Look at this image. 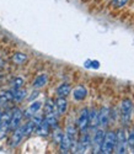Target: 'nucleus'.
Instances as JSON below:
<instances>
[{
  "label": "nucleus",
  "instance_id": "obj_1",
  "mask_svg": "<svg viewBox=\"0 0 134 154\" xmlns=\"http://www.w3.org/2000/svg\"><path fill=\"white\" fill-rule=\"evenodd\" d=\"M119 116H120V122H122L123 127H128L130 125V121L133 117V102L129 99H124L122 101Z\"/></svg>",
  "mask_w": 134,
  "mask_h": 154
},
{
  "label": "nucleus",
  "instance_id": "obj_2",
  "mask_svg": "<svg viewBox=\"0 0 134 154\" xmlns=\"http://www.w3.org/2000/svg\"><path fill=\"white\" fill-rule=\"evenodd\" d=\"M114 147H116V131H112V130L106 131L102 140V146H101V153H105V154L113 153Z\"/></svg>",
  "mask_w": 134,
  "mask_h": 154
},
{
  "label": "nucleus",
  "instance_id": "obj_3",
  "mask_svg": "<svg viewBox=\"0 0 134 154\" xmlns=\"http://www.w3.org/2000/svg\"><path fill=\"white\" fill-rule=\"evenodd\" d=\"M127 150V133L124 128H118L116 131V147L114 153H126Z\"/></svg>",
  "mask_w": 134,
  "mask_h": 154
},
{
  "label": "nucleus",
  "instance_id": "obj_4",
  "mask_svg": "<svg viewBox=\"0 0 134 154\" xmlns=\"http://www.w3.org/2000/svg\"><path fill=\"white\" fill-rule=\"evenodd\" d=\"M105 128L96 127L93 136L91 137V146L93 149V153H101V146H102V140L105 137Z\"/></svg>",
  "mask_w": 134,
  "mask_h": 154
},
{
  "label": "nucleus",
  "instance_id": "obj_5",
  "mask_svg": "<svg viewBox=\"0 0 134 154\" xmlns=\"http://www.w3.org/2000/svg\"><path fill=\"white\" fill-rule=\"evenodd\" d=\"M81 136L76 140V147H75V152L76 153H85L90 147H91V136L87 131L80 132Z\"/></svg>",
  "mask_w": 134,
  "mask_h": 154
},
{
  "label": "nucleus",
  "instance_id": "obj_6",
  "mask_svg": "<svg viewBox=\"0 0 134 154\" xmlns=\"http://www.w3.org/2000/svg\"><path fill=\"white\" fill-rule=\"evenodd\" d=\"M76 128L79 132H84L89 130V109L87 107H84L80 111L76 120Z\"/></svg>",
  "mask_w": 134,
  "mask_h": 154
},
{
  "label": "nucleus",
  "instance_id": "obj_7",
  "mask_svg": "<svg viewBox=\"0 0 134 154\" xmlns=\"http://www.w3.org/2000/svg\"><path fill=\"white\" fill-rule=\"evenodd\" d=\"M23 119V112L21 109L15 107L11 112V117H10V123H9V131H14L15 128H17L21 125V121Z\"/></svg>",
  "mask_w": 134,
  "mask_h": 154
},
{
  "label": "nucleus",
  "instance_id": "obj_8",
  "mask_svg": "<svg viewBox=\"0 0 134 154\" xmlns=\"http://www.w3.org/2000/svg\"><path fill=\"white\" fill-rule=\"evenodd\" d=\"M110 123H111V109L103 106L99 111V127L106 130Z\"/></svg>",
  "mask_w": 134,
  "mask_h": 154
},
{
  "label": "nucleus",
  "instance_id": "obj_9",
  "mask_svg": "<svg viewBox=\"0 0 134 154\" xmlns=\"http://www.w3.org/2000/svg\"><path fill=\"white\" fill-rule=\"evenodd\" d=\"M25 137V130H23V126H19L17 128H15L12 131V136H11V139H10V146L11 147H17Z\"/></svg>",
  "mask_w": 134,
  "mask_h": 154
},
{
  "label": "nucleus",
  "instance_id": "obj_10",
  "mask_svg": "<svg viewBox=\"0 0 134 154\" xmlns=\"http://www.w3.org/2000/svg\"><path fill=\"white\" fill-rule=\"evenodd\" d=\"M78 128H76V125H73V123H68L66 125V128H65V134L68 136V138L70 139V142L73 144V149H75L74 147L76 146V140H78Z\"/></svg>",
  "mask_w": 134,
  "mask_h": 154
},
{
  "label": "nucleus",
  "instance_id": "obj_11",
  "mask_svg": "<svg viewBox=\"0 0 134 154\" xmlns=\"http://www.w3.org/2000/svg\"><path fill=\"white\" fill-rule=\"evenodd\" d=\"M41 107H42V102L41 101H33V102H31V105L23 112V116L27 117V119H31L33 115H36L39 110H41Z\"/></svg>",
  "mask_w": 134,
  "mask_h": 154
},
{
  "label": "nucleus",
  "instance_id": "obj_12",
  "mask_svg": "<svg viewBox=\"0 0 134 154\" xmlns=\"http://www.w3.org/2000/svg\"><path fill=\"white\" fill-rule=\"evenodd\" d=\"M99 127V111L96 109H91L89 110V128Z\"/></svg>",
  "mask_w": 134,
  "mask_h": 154
},
{
  "label": "nucleus",
  "instance_id": "obj_13",
  "mask_svg": "<svg viewBox=\"0 0 134 154\" xmlns=\"http://www.w3.org/2000/svg\"><path fill=\"white\" fill-rule=\"evenodd\" d=\"M86 96H87V90H86V89L83 85L76 86L74 90H73V97L76 101H83Z\"/></svg>",
  "mask_w": 134,
  "mask_h": 154
},
{
  "label": "nucleus",
  "instance_id": "obj_14",
  "mask_svg": "<svg viewBox=\"0 0 134 154\" xmlns=\"http://www.w3.org/2000/svg\"><path fill=\"white\" fill-rule=\"evenodd\" d=\"M72 149H73V144L70 142V139L68 138V136L64 133L60 143H59V150H60V153H69Z\"/></svg>",
  "mask_w": 134,
  "mask_h": 154
},
{
  "label": "nucleus",
  "instance_id": "obj_15",
  "mask_svg": "<svg viewBox=\"0 0 134 154\" xmlns=\"http://www.w3.org/2000/svg\"><path fill=\"white\" fill-rule=\"evenodd\" d=\"M56 111L58 115H64L68 110V101L65 100V97H58L56 101Z\"/></svg>",
  "mask_w": 134,
  "mask_h": 154
},
{
  "label": "nucleus",
  "instance_id": "obj_16",
  "mask_svg": "<svg viewBox=\"0 0 134 154\" xmlns=\"http://www.w3.org/2000/svg\"><path fill=\"white\" fill-rule=\"evenodd\" d=\"M72 93V86L68 83H63L57 88V95L58 97H66Z\"/></svg>",
  "mask_w": 134,
  "mask_h": 154
},
{
  "label": "nucleus",
  "instance_id": "obj_17",
  "mask_svg": "<svg viewBox=\"0 0 134 154\" xmlns=\"http://www.w3.org/2000/svg\"><path fill=\"white\" fill-rule=\"evenodd\" d=\"M49 130H50V127H49V125L46 122V120H44V117H43V121L38 125V127L36 128V131L35 132H37V134H39V136H48L49 134Z\"/></svg>",
  "mask_w": 134,
  "mask_h": 154
},
{
  "label": "nucleus",
  "instance_id": "obj_18",
  "mask_svg": "<svg viewBox=\"0 0 134 154\" xmlns=\"http://www.w3.org/2000/svg\"><path fill=\"white\" fill-rule=\"evenodd\" d=\"M47 80H48L47 74H39V75L36 76V79L33 80L32 85H33L35 89H41V88H43L47 84Z\"/></svg>",
  "mask_w": 134,
  "mask_h": 154
},
{
  "label": "nucleus",
  "instance_id": "obj_19",
  "mask_svg": "<svg viewBox=\"0 0 134 154\" xmlns=\"http://www.w3.org/2000/svg\"><path fill=\"white\" fill-rule=\"evenodd\" d=\"M44 120H46V122L49 125L50 128H54V127L58 126V119H57V115H56L54 112L44 115Z\"/></svg>",
  "mask_w": 134,
  "mask_h": 154
},
{
  "label": "nucleus",
  "instance_id": "obj_20",
  "mask_svg": "<svg viewBox=\"0 0 134 154\" xmlns=\"http://www.w3.org/2000/svg\"><path fill=\"white\" fill-rule=\"evenodd\" d=\"M63 136H64V132L60 130V128H59L58 126L53 128L52 137H53V142H54V143L59 144V143H60V140H62V138H63Z\"/></svg>",
  "mask_w": 134,
  "mask_h": 154
},
{
  "label": "nucleus",
  "instance_id": "obj_21",
  "mask_svg": "<svg viewBox=\"0 0 134 154\" xmlns=\"http://www.w3.org/2000/svg\"><path fill=\"white\" fill-rule=\"evenodd\" d=\"M25 97H26V90H23L22 88L16 89V90H12V100H14V101L20 102Z\"/></svg>",
  "mask_w": 134,
  "mask_h": 154
},
{
  "label": "nucleus",
  "instance_id": "obj_22",
  "mask_svg": "<svg viewBox=\"0 0 134 154\" xmlns=\"http://www.w3.org/2000/svg\"><path fill=\"white\" fill-rule=\"evenodd\" d=\"M127 146L132 153H134V128H130L127 134Z\"/></svg>",
  "mask_w": 134,
  "mask_h": 154
},
{
  "label": "nucleus",
  "instance_id": "obj_23",
  "mask_svg": "<svg viewBox=\"0 0 134 154\" xmlns=\"http://www.w3.org/2000/svg\"><path fill=\"white\" fill-rule=\"evenodd\" d=\"M23 130H25V137H27V136H30L31 133H33V132L36 131V126H35L33 121H32V120L27 121V123L23 125Z\"/></svg>",
  "mask_w": 134,
  "mask_h": 154
},
{
  "label": "nucleus",
  "instance_id": "obj_24",
  "mask_svg": "<svg viewBox=\"0 0 134 154\" xmlns=\"http://www.w3.org/2000/svg\"><path fill=\"white\" fill-rule=\"evenodd\" d=\"M26 60H27V56L22 52H17L14 54V57H12V62L15 64H23Z\"/></svg>",
  "mask_w": 134,
  "mask_h": 154
},
{
  "label": "nucleus",
  "instance_id": "obj_25",
  "mask_svg": "<svg viewBox=\"0 0 134 154\" xmlns=\"http://www.w3.org/2000/svg\"><path fill=\"white\" fill-rule=\"evenodd\" d=\"M12 101V91H2L0 93V104H8Z\"/></svg>",
  "mask_w": 134,
  "mask_h": 154
},
{
  "label": "nucleus",
  "instance_id": "obj_26",
  "mask_svg": "<svg viewBox=\"0 0 134 154\" xmlns=\"http://www.w3.org/2000/svg\"><path fill=\"white\" fill-rule=\"evenodd\" d=\"M54 110H56V105H54V102H53L52 100H48V101H46V104H44V106H43V111H44V115L54 112Z\"/></svg>",
  "mask_w": 134,
  "mask_h": 154
},
{
  "label": "nucleus",
  "instance_id": "obj_27",
  "mask_svg": "<svg viewBox=\"0 0 134 154\" xmlns=\"http://www.w3.org/2000/svg\"><path fill=\"white\" fill-rule=\"evenodd\" d=\"M22 86H23V79L20 78V76H17V78H15L11 82V89L12 90H16V89H20Z\"/></svg>",
  "mask_w": 134,
  "mask_h": 154
},
{
  "label": "nucleus",
  "instance_id": "obj_28",
  "mask_svg": "<svg viewBox=\"0 0 134 154\" xmlns=\"http://www.w3.org/2000/svg\"><path fill=\"white\" fill-rule=\"evenodd\" d=\"M128 2H129V0H112L111 4H112V6H113V8L119 9V8H123Z\"/></svg>",
  "mask_w": 134,
  "mask_h": 154
},
{
  "label": "nucleus",
  "instance_id": "obj_29",
  "mask_svg": "<svg viewBox=\"0 0 134 154\" xmlns=\"http://www.w3.org/2000/svg\"><path fill=\"white\" fill-rule=\"evenodd\" d=\"M2 116H3V111H2V109H0V120H2Z\"/></svg>",
  "mask_w": 134,
  "mask_h": 154
}]
</instances>
